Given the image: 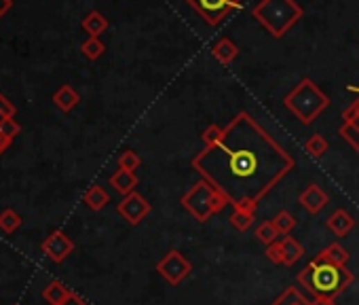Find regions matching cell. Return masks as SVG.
I'll list each match as a JSON object with an SVG mask.
<instances>
[{
    "label": "cell",
    "mask_w": 359,
    "mask_h": 305,
    "mask_svg": "<svg viewBox=\"0 0 359 305\" xmlns=\"http://www.w3.org/2000/svg\"><path fill=\"white\" fill-rule=\"evenodd\" d=\"M191 165L233 208L258 210V204L296 167V159L247 110H241L224 127L220 142L197 153Z\"/></svg>",
    "instance_id": "cell-1"
},
{
    "label": "cell",
    "mask_w": 359,
    "mask_h": 305,
    "mask_svg": "<svg viewBox=\"0 0 359 305\" xmlns=\"http://www.w3.org/2000/svg\"><path fill=\"white\" fill-rule=\"evenodd\" d=\"M296 280L313 299H336L353 284L355 276L347 270V265H336L324 252H319L308 261Z\"/></svg>",
    "instance_id": "cell-2"
},
{
    "label": "cell",
    "mask_w": 359,
    "mask_h": 305,
    "mask_svg": "<svg viewBox=\"0 0 359 305\" xmlns=\"http://www.w3.org/2000/svg\"><path fill=\"white\" fill-rule=\"evenodd\" d=\"M256 22L273 38H283L304 15L296 0H260L252 9Z\"/></svg>",
    "instance_id": "cell-3"
},
{
    "label": "cell",
    "mask_w": 359,
    "mask_h": 305,
    "mask_svg": "<svg viewBox=\"0 0 359 305\" xmlns=\"http://www.w3.org/2000/svg\"><path fill=\"white\" fill-rule=\"evenodd\" d=\"M332 104L330 96L324 94L319 90V85L304 76L294 90L283 98V106L302 123V125H310L315 121L328 106Z\"/></svg>",
    "instance_id": "cell-4"
},
{
    "label": "cell",
    "mask_w": 359,
    "mask_h": 305,
    "mask_svg": "<svg viewBox=\"0 0 359 305\" xmlns=\"http://www.w3.org/2000/svg\"><path fill=\"white\" fill-rule=\"evenodd\" d=\"M229 204V199L224 197L211 183L205 179L197 181L184 195H182V208L193 216L195 221L205 223L209 221L213 214L222 212Z\"/></svg>",
    "instance_id": "cell-5"
},
{
    "label": "cell",
    "mask_w": 359,
    "mask_h": 305,
    "mask_svg": "<svg viewBox=\"0 0 359 305\" xmlns=\"http://www.w3.org/2000/svg\"><path fill=\"white\" fill-rule=\"evenodd\" d=\"M186 5L193 7L207 26L218 28L231 13L243 7V0H186Z\"/></svg>",
    "instance_id": "cell-6"
},
{
    "label": "cell",
    "mask_w": 359,
    "mask_h": 305,
    "mask_svg": "<svg viewBox=\"0 0 359 305\" xmlns=\"http://www.w3.org/2000/svg\"><path fill=\"white\" fill-rule=\"evenodd\" d=\"M155 270L161 274V278H163L167 284L180 286V284H182V282L191 276L193 263H191V261H189L182 252H180V250H169V252H165V256L159 261Z\"/></svg>",
    "instance_id": "cell-7"
},
{
    "label": "cell",
    "mask_w": 359,
    "mask_h": 305,
    "mask_svg": "<svg viewBox=\"0 0 359 305\" xmlns=\"http://www.w3.org/2000/svg\"><path fill=\"white\" fill-rule=\"evenodd\" d=\"M152 206L148 204L146 197H142L138 191H133L129 195H125L119 204H116V212L123 216V219L129 223V225H140L146 216L150 214Z\"/></svg>",
    "instance_id": "cell-8"
},
{
    "label": "cell",
    "mask_w": 359,
    "mask_h": 305,
    "mask_svg": "<svg viewBox=\"0 0 359 305\" xmlns=\"http://www.w3.org/2000/svg\"><path fill=\"white\" fill-rule=\"evenodd\" d=\"M40 250L47 254L53 261V263H64V261L74 250V242L62 229H58V231H53L47 240L40 244Z\"/></svg>",
    "instance_id": "cell-9"
},
{
    "label": "cell",
    "mask_w": 359,
    "mask_h": 305,
    "mask_svg": "<svg viewBox=\"0 0 359 305\" xmlns=\"http://www.w3.org/2000/svg\"><path fill=\"white\" fill-rule=\"evenodd\" d=\"M298 204L308 212V214H319L328 204H330V197L328 193L319 187V185H308L300 195H298Z\"/></svg>",
    "instance_id": "cell-10"
},
{
    "label": "cell",
    "mask_w": 359,
    "mask_h": 305,
    "mask_svg": "<svg viewBox=\"0 0 359 305\" xmlns=\"http://www.w3.org/2000/svg\"><path fill=\"white\" fill-rule=\"evenodd\" d=\"M326 227L336 236V238H347L353 229H355V219L342 208L334 210L330 216H328V221H326Z\"/></svg>",
    "instance_id": "cell-11"
},
{
    "label": "cell",
    "mask_w": 359,
    "mask_h": 305,
    "mask_svg": "<svg viewBox=\"0 0 359 305\" xmlns=\"http://www.w3.org/2000/svg\"><path fill=\"white\" fill-rule=\"evenodd\" d=\"M211 56H213L222 66H231V64L237 60V56H239V47L235 45V42H233L229 36H222L220 40L213 42Z\"/></svg>",
    "instance_id": "cell-12"
},
{
    "label": "cell",
    "mask_w": 359,
    "mask_h": 305,
    "mask_svg": "<svg viewBox=\"0 0 359 305\" xmlns=\"http://www.w3.org/2000/svg\"><path fill=\"white\" fill-rule=\"evenodd\" d=\"M138 183H140V179L136 176V172L121 170V167H119V170L112 174V176H110V187H112L116 193H121L123 197L136 191Z\"/></svg>",
    "instance_id": "cell-13"
},
{
    "label": "cell",
    "mask_w": 359,
    "mask_h": 305,
    "mask_svg": "<svg viewBox=\"0 0 359 305\" xmlns=\"http://www.w3.org/2000/svg\"><path fill=\"white\" fill-rule=\"evenodd\" d=\"M78 102H80V96H78V92L74 90L72 85H62L60 90L53 94V104H55L62 113L74 110V108L78 106Z\"/></svg>",
    "instance_id": "cell-14"
},
{
    "label": "cell",
    "mask_w": 359,
    "mask_h": 305,
    "mask_svg": "<svg viewBox=\"0 0 359 305\" xmlns=\"http://www.w3.org/2000/svg\"><path fill=\"white\" fill-rule=\"evenodd\" d=\"M82 204H85L89 210L100 212V210H104V208L110 204V195H108V191H106L102 185H94V187H89V189L85 191Z\"/></svg>",
    "instance_id": "cell-15"
},
{
    "label": "cell",
    "mask_w": 359,
    "mask_h": 305,
    "mask_svg": "<svg viewBox=\"0 0 359 305\" xmlns=\"http://www.w3.org/2000/svg\"><path fill=\"white\" fill-rule=\"evenodd\" d=\"M279 244H281V252H283V265H286V267L296 265L298 261L304 256V248H302V244H300L296 238H292V236H283V238L279 240Z\"/></svg>",
    "instance_id": "cell-16"
},
{
    "label": "cell",
    "mask_w": 359,
    "mask_h": 305,
    "mask_svg": "<svg viewBox=\"0 0 359 305\" xmlns=\"http://www.w3.org/2000/svg\"><path fill=\"white\" fill-rule=\"evenodd\" d=\"M72 292H74V290H70V288H68L66 284H62L60 280H51L47 286H44L42 297H44V301H47L49 305H62Z\"/></svg>",
    "instance_id": "cell-17"
},
{
    "label": "cell",
    "mask_w": 359,
    "mask_h": 305,
    "mask_svg": "<svg viewBox=\"0 0 359 305\" xmlns=\"http://www.w3.org/2000/svg\"><path fill=\"white\" fill-rule=\"evenodd\" d=\"M82 30L89 34V36H98L104 34L108 30V19L100 13V11H91V13H87V17L82 19Z\"/></svg>",
    "instance_id": "cell-18"
},
{
    "label": "cell",
    "mask_w": 359,
    "mask_h": 305,
    "mask_svg": "<svg viewBox=\"0 0 359 305\" xmlns=\"http://www.w3.org/2000/svg\"><path fill=\"white\" fill-rule=\"evenodd\" d=\"M302 149H304L313 159H319V157H324V155L330 151V142H328L322 134H313L308 140H304Z\"/></svg>",
    "instance_id": "cell-19"
},
{
    "label": "cell",
    "mask_w": 359,
    "mask_h": 305,
    "mask_svg": "<svg viewBox=\"0 0 359 305\" xmlns=\"http://www.w3.org/2000/svg\"><path fill=\"white\" fill-rule=\"evenodd\" d=\"M254 219H256V210H243V208H233V214H231V225L237 229V231H247L252 225H254Z\"/></svg>",
    "instance_id": "cell-20"
},
{
    "label": "cell",
    "mask_w": 359,
    "mask_h": 305,
    "mask_svg": "<svg viewBox=\"0 0 359 305\" xmlns=\"http://www.w3.org/2000/svg\"><path fill=\"white\" fill-rule=\"evenodd\" d=\"M24 219H21V214H17L15 210L11 208H5L3 212H0V231L3 233H15L19 227H21Z\"/></svg>",
    "instance_id": "cell-21"
},
{
    "label": "cell",
    "mask_w": 359,
    "mask_h": 305,
    "mask_svg": "<svg viewBox=\"0 0 359 305\" xmlns=\"http://www.w3.org/2000/svg\"><path fill=\"white\" fill-rule=\"evenodd\" d=\"M271 305H310V299L306 295H302L298 288L288 286Z\"/></svg>",
    "instance_id": "cell-22"
},
{
    "label": "cell",
    "mask_w": 359,
    "mask_h": 305,
    "mask_svg": "<svg viewBox=\"0 0 359 305\" xmlns=\"http://www.w3.org/2000/svg\"><path fill=\"white\" fill-rule=\"evenodd\" d=\"M80 51H82V56H85L87 60L96 62V60H100V58L104 56L106 45H104V42H102L98 36H89V38L82 42V45H80Z\"/></svg>",
    "instance_id": "cell-23"
},
{
    "label": "cell",
    "mask_w": 359,
    "mask_h": 305,
    "mask_svg": "<svg viewBox=\"0 0 359 305\" xmlns=\"http://www.w3.org/2000/svg\"><path fill=\"white\" fill-rule=\"evenodd\" d=\"M273 225L277 227V231H279L281 236H290V233L296 229L298 221H296L294 214H290L288 210H281V212H277V216L273 219Z\"/></svg>",
    "instance_id": "cell-24"
},
{
    "label": "cell",
    "mask_w": 359,
    "mask_h": 305,
    "mask_svg": "<svg viewBox=\"0 0 359 305\" xmlns=\"http://www.w3.org/2000/svg\"><path fill=\"white\" fill-rule=\"evenodd\" d=\"M256 238L266 244V246H271L273 242H277L281 238V233L277 231V227L273 225V221H264L256 227Z\"/></svg>",
    "instance_id": "cell-25"
},
{
    "label": "cell",
    "mask_w": 359,
    "mask_h": 305,
    "mask_svg": "<svg viewBox=\"0 0 359 305\" xmlns=\"http://www.w3.org/2000/svg\"><path fill=\"white\" fill-rule=\"evenodd\" d=\"M332 263H336V265H347L349 263V258H351V254H349V250L347 248H342L338 242H332V244H328L324 250H322Z\"/></svg>",
    "instance_id": "cell-26"
},
{
    "label": "cell",
    "mask_w": 359,
    "mask_h": 305,
    "mask_svg": "<svg viewBox=\"0 0 359 305\" xmlns=\"http://www.w3.org/2000/svg\"><path fill=\"white\" fill-rule=\"evenodd\" d=\"M222 134H224V127H220L218 123H211V125H207L203 132H201V142L205 145V149L216 147L220 142Z\"/></svg>",
    "instance_id": "cell-27"
},
{
    "label": "cell",
    "mask_w": 359,
    "mask_h": 305,
    "mask_svg": "<svg viewBox=\"0 0 359 305\" xmlns=\"http://www.w3.org/2000/svg\"><path fill=\"white\" fill-rule=\"evenodd\" d=\"M142 165V157L136 153V151H131V149H127V151H123L121 155H119V167L121 170H129V172H136L138 167Z\"/></svg>",
    "instance_id": "cell-28"
},
{
    "label": "cell",
    "mask_w": 359,
    "mask_h": 305,
    "mask_svg": "<svg viewBox=\"0 0 359 305\" xmlns=\"http://www.w3.org/2000/svg\"><path fill=\"white\" fill-rule=\"evenodd\" d=\"M342 123L351 127H359V96L342 110Z\"/></svg>",
    "instance_id": "cell-29"
},
{
    "label": "cell",
    "mask_w": 359,
    "mask_h": 305,
    "mask_svg": "<svg viewBox=\"0 0 359 305\" xmlns=\"http://www.w3.org/2000/svg\"><path fill=\"white\" fill-rule=\"evenodd\" d=\"M338 134L359 153V127H351V125L342 123V125L338 127Z\"/></svg>",
    "instance_id": "cell-30"
},
{
    "label": "cell",
    "mask_w": 359,
    "mask_h": 305,
    "mask_svg": "<svg viewBox=\"0 0 359 305\" xmlns=\"http://www.w3.org/2000/svg\"><path fill=\"white\" fill-rule=\"evenodd\" d=\"M21 132V125L15 121V119H5L0 121V136H5L7 140L13 142V138Z\"/></svg>",
    "instance_id": "cell-31"
},
{
    "label": "cell",
    "mask_w": 359,
    "mask_h": 305,
    "mask_svg": "<svg viewBox=\"0 0 359 305\" xmlns=\"http://www.w3.org/2000/svg\"><path fill=\"white\" fill-rule=\"evenodd\" d=\"M17 113L15 104L5 96V94H0V121H5V119H13Z\"/></svg>",
    "instance_id": "cell-32"
},
{
    "label": "cell",
    "mask_w": 359,
    "mask_h": 305,
    "mask_svg": "<svg viewBox=\"0 0 359 305\" xmlns=\"http://www.w3.org/2000/svg\"><path fill=\"white\" fill-rule=\"evenodd\" d=\"M266 258L275 265H283V252H281V244L279 240L273 242L271 246H266Z\"/></svg>",
    "instance_id": "cell-33"
},
{
    "label": "cell",
    "mask_w": 359,
    "mask_h": 305,
    "mask_svg": "<svg viewBox=\"0 0 359 305\" xmlns=\"http://www.w3.org/2000/svg\"><path fill=\"white\" fill-rule=\"evenodd\" d=\"M62 305H89V303H87L85 299H80L76 292H72V295H70V297H68V299H66Z\"/></svg>",
    "instance_id": "cell-34"
},
{
    "label": "cell",
    "mask_w": 359,
    "mask_h": 305,
    "mask_svg": "<svg viewBox=\"0 0 359 305\" xmlns=\"http://www.w3.org/2000/svg\"><path fill=\"white\" fill-rule=\"evenodd\" d=\"M13 7V0H0V17H3Z\"/></svg>",
    "instance_id": "cell-35"
},
{
    "label": "cell",
    "mask_w": 359,
    "mask_h": 305,
    "mask_svg": "<svg viewBox=\"0 0 359 305\" xmlns=\"http://www.w3.org/2000/svg\"><path fill=\"white\" fill-rule=\"evenodd\" d=\"M310 305H336L334 299H310Z\"/></svg>",
    "instance_id": "cell-36"
},
{
    "label": "cell",
    "mask_w": 359,
    "mask_h": 305,
    "mask_svg": "<svg viewBox=\"0 0 359 305\" xmlns=\"http://www.w3.org/2000/svg\"><path fill=\"white\" fill-rule=\"evenodd\" d=\"M347 90H349L351 94H355V96H359V87H355V85H347Z\"/></svg>",
    "instance_id": "cell-37"
}]
</instances>
